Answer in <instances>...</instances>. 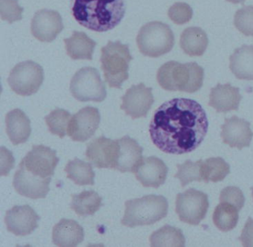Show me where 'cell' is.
<instances>
[{"label": "cell", "instance_id": "20", "mask_svg": "<svg viewBox=\"0 0 253 247\" xmlns=\"http://www.w3.org/2000/svg\"><path fill=\"white\" fill-rule=\"evenodd\" d=\"M242 96L239 88L230 84H217L211 89L209 105L218 113L238 110Z\"/></svg>", "mask_w": 253, "mask_h": 247}, {"label": "cell", "instance_id": "7", "mask_svg": "<svg viewBox=\"0 0 253 247\" xmlns=\"http://www.w3.org/2000/svg\"><path fill=\"white\" fill-rule=\"evenodd\" d=\"M70 91L81 102H102L106 99V90L97 69L85 67L75 73L71 81Z\"/></svg>", "mask_w": 253, "mask_h": 247}, {"label": "cell", "instance_id": "9", "mask_svg": "<svg viewBox=\"0 0 253 247\" xmlns=\"http://www.w3.org/2000/svg\"><path fill=\"white\" fill-rule=\"evenodd\" d=\"M209 206L207 194L194 189L179 193L176 198V213L181 221L188 224H199L205 218Z\"/></svg>", "mask_w": 253, "mask_h": 247}, {"label": "cell", "instance_id": "12", "mask_svg": "<svg viewBox=\"0 0 253 247\" xmlns=\"http://www.w3.org/2000/svg\"><path fill=\"white\" fill-rule=\"evenodd\" d=\"M100 123L98 109L87 106L72 117L68 127V134L74 141H86L95 134Z\"/></svg>", "mask_w": 253, "mask_h": 247}, {"label": "cell", "instance_id": "17", "mask_svg": "<svg viewBox=\"0 0 253 247\" xmlns=\"http://www.w3.org/2000/svg\"><path fill=\"white\" fill-rule=\"evenodd\" d=\"M220 136L225 144L231 148L242 149L250 146L253 133L250 128V124L237 116L226 118L222 125Z\"/></svg>", "mask_w": 253, "mask_h": 247}, {"label": "cell", "instance_id": "11", "mask_svg": "<svg viewBox=\"0 0 253 247\" xmlns=\"http://www.w3.org/2000/svg\"><path fill=\"white\" fill-rule=\"evenodd\" d=\"M152 88L143 83L132 85L122 97L121 109L132 119L146 118L153 105Z\"/></svg>", "mask_w": 253, "mask_h": 247}, {"label": "cell", "instance_id": "8", "mask_svg": "<svg viewBox=\"0 0 253 247\" xmlns=\"http://www.w3.org/2000/svg\"><path fill=\"white\" fill-rule=\"evenodd\" d=\"M43 81L42 66L31 60L17 64L10 72L8 79L12 91L20 96H31L38 92Z\"/></svg>", "mask_w": 253, "mask_h": 247}, {"label": "cell", "instance_id": "24", "mask_svg": "<svg viewBox=\"0 0 253 247\" xmlns=\"http://www.w3.org/2000/svg\"><path fill=\"white\" fill-rule=\"evenodd\" d=\"M207 33L199 27H189L185 29L180 39V48L190 57H201L208 46Z\"/></svg>", "mask_w": 253, "mask_h": 247}, {"label": "cell", "instance_id": "4", "mask_svg": "<svg viewBox=\"0 0 253 247\" xmlns=\"http://www.w3.org/2000/svg\"><path fill=\"white\" fill-rule=\"evenodd\" d=\"M125 206L121 223L127 227L150 226L168 214V201L164 196L147 195L126 201Z\"/></svg>", "mask_w": 253, "mask_h": 247}, {"label": "cell", "instance_id": "16", "mask_svg": "<svg viewBox=\"0 0 253 247\" xmlns=\"http://www.w3.org/2000/svg\"><path fill=\"white\" fill-rule=\"evenodd\" d=\"M118 140L113 169L121 172H135L143 161V148L134 139L125 136Z\"/></svg>", "mask_w": 253, "mask_h": 247}, {"label": "cell", "instance_id": "39", "mask_svg": "<svg viewBox=\"0 0 253 247\" xmlns=\"http://www.w3.org/2000/svg\"><path fill=\"white\" fill-rule=\"evenodd\" d=\"M251 190H252V194H253V187L251 188Z\"/></svg>", "mask_w": 253, "mask_h": 247}, {"label": "cell", "instance_id": "25", "mask_svg": "<svg viewBox=\"0 0 253 247\" xmlns=\"http://www.w3.org/2000/svg\"><path fill=\"white\" fill-rule=\"evenodd\" d=\"M66 52L72 60H92L96 43L84 32H74L70 38L64 40Z\"/></svg>", "mask_w": 253, "mask_h": 247}, {"label": "cell", "instance_id": "32", "mask_svg": "<svg viewBox=\"0 0 253 247\" xmlns=\"http://www.w3.org/2000/svg\"><path fill=\"white\" fill-rule=\"evenodd\" d=\"M203 162L204 161L201 160L195 163L188 160L183 164H178L177 165V172L174 177L180 180L182 187H184L192 181H204Z\"/></svg>", "mask_w": 253, "mask_h": 247}, {"label": "cell", "instance_id": "23", "mask_svg": "<svg viewBox=\"0 0 253 247\" xmlns=\"http://www.w3.org/2000/svg\"><path fill=\"white\" fill-rule=\"evenodd\" d=\"M229 69L238 79L253 81V45L235 49L229 57Z\"/></svg>", "mask_w": 253, "mask_h": 247}, {"label": "cell", "instance_id": "14", "mask_svg": "<svg viewBox=\"0 0 253 247\" xmlns=\"http://www.w3.org/2000/svg\"><path fill=\"white\" fill-rule=\"evenodd\" d=\"M40 219L30 206H16L6 211L5 223L8 232L17 236H26L38 227Z\"/></svg>", "mask_w": 253, "mask_h": 247}, {"label": "cell", "instance_id": "19", "mask_svg": "<svg viewBox=\"0 0 253 247\" xmlns=\"http://www.w3.org/2000/svg\"><path fill=\"white\" fill-rule=\"evenodd\" d=\"M134 174L144 187L158 189L167 180L168 167L159 158L149 157L143 160Z\"/></svg>", "mask_w": 253, "mask_h": 247}, {"label": "cell", "instance_id": "30", "mask_svg": "<svg viewBox=\"0 0 253 247\" xmlns=\"http://www.w3.org/2000/svg\"><path fill=\"white\" fill-rule=\"evenodd\" d=\"M203 180L205 183L209 182L222 181L230 172L229 164L223 159L219 158H211L203 162Z\"/></svg>", "mask_w": 253, "mask_h": 247}, {"label": "cell", "instance_id": "33", "mask_svg": "<svg viewBox=\"0 0 253 247\" xmlns=\"http://www.w3.org/2000/svg\"><path fill=\"white\" fill-rule=\"evenodd\" d=\"M235 28L245 36L253 37V6H244L234 17Z\"/></svg>", "mask_w": 253, "mask_h": 247}, {"label": "cell", "instance_id": "28", "mask_svg": "<svg viewBox=\"0 0 253 247\" xmlns=\"http://www.w3.org/2000/svg\"><path fill=\"white\" fill-rule=\"evenodd\" d=\"M64 170L67 173L68 178L75 184L79 186L94 184L95 174L89 163L75 158L73 161H69Z\"/></svg>", "mask_w": 253, "mask_h": 247}, {"label": "cell", "instance_id": "27", "mask_svg": "<svg viewBox=\"0 0 253 247\" xmlns=\"http://www.w3.org/2000/svg\"><path fill=\"white\" fill-rule=\"evenodd\" d=\"M149 241L151 246L153 247H183L186 244V239L182 231L178 228L169 225L153 232Z\"/></svg>", "mask_w": 253, "mask_h": 247}, {"label": "cell", "instance_id": "29", "mask_svg": "<svg viewBox=\"0 0 253 247\" xmlns=\"http://www.w3.org/2000/svg\"><path fill=\"white\" fill-rule=\"evenodd\" d=\"M238 210L227 203L220 202L213 213V222L216 227L222 232L232 230L238 223Z\"/></svg>", "mask_w": 253, "mask_h": 247}, {"label": "cell", "instance_id": "1", "mask_svg": "<svg viewBox=\"0 0 253 247\" xmlns=\"http://www.w3.org/2000/svg\"><path fill=\"white\" fill-rule=\"evenodd\" d=\"M207 114L195 100L175 98L156 111L149 125L152 143L162 152L183 155L201 144L208 131Z\"/></svg>", "mask_w": 253, "mask_h": 247}, {"label": "cell", "instance_id": "26", "mask_svg": "<svg viewBox=\"0 0 253 247\" xmlns=\"http://www.w3.org/2000/svg\"><path fill=\"white\" fill-rule=\"evenodd\" d=\"M102 198L93 190L84 191L72 196L71 208L80 216L93 215L100 209Z\"/></svg>", "mask_w": 253, "mask_h": 247}, {"label": "cell", "instance_id": "18", "mask_svg": "<svg viewBox=\"0 0 253 247\" xmlns=\"http://www.w3.org/2000/svg\"><path fill=\"white\" fill-rule=\"evenodd\" d=\"M118 149V140L106 138L104 136L94 139L87 146V159L98 168L113 169Z\"/></svg>", "mask_w": 253, "mask_h": 247}, {"label": "cell", "instance_id": "31", "mask_svg": "<svg viewBox=\"0 0 253 247\" xmlns=\"http://www.w3.org/2000/svg\"><path fill=\"white\" fill-rule=\"evenodd\" d=\"M72 116L65 109H56L45 118V123L51 134L63 138L68 131Z\"/></svg>", "mask_w": 253, "mask_h": 247}, {"label": "cell", "instance_id": "15", "mask_svg": "<svg viewBox=\"0 0 253 247\" xmlns=\"http://www.w3.org/2000/svg\"><path fill=\"white\" fill-rule=\"evenodd\" d=\"M51 177L42 178L19 165V169L14 174L13 186L16 192L22 196L31 199L45 198L49 192Z\"/></svg>", "mask_w": 253, "mask_h": 247}, {"label": "cell", "instance_id": "36", "mask_svg": "<svg viewBox=\"0 0 253 247\" xmlns=\"http://www.w3.org/2000/svg\"><path fill=\"white\" fill-rule=\"evenodd\" d=\"M220 201L227 203L238 208V211L244 207L245 198L242 191L235 186H228L220 192Z\"/></svg>", "mask_w": 253, "mask_h": 247}, {"label": "cell", "instance_id": "38", "mask_svg": "<svg viewBox=\"0 0 253 247\" xmlns=\"http://www.w3.org/2000/svg\"><path fill=\"white\" fill-rule=\"evenodd\" d=\"M227 2H231L233 4H241L244 3L246 0H226Z\"/></svg>", "mask_w": 253, "mask_h": 247}, {"label": "cell", "instance_id": "21", "mask_svg": "<svg viewBox=\"0 0 253 247\" xmlns=\"http://www.w3.org/2000/svg\"><path fill=\"white\" fill-rule=\"evenodd\" d=\"M84 228L74 220L62 219L53 229V243L57 247H77L84 241Z\"/></svg>", "mask_w": 253, "mask_h": 247}, {"label": "cell", "instance_id": "34", "mask_svg": "<svg viewBox=\"0 0 253 247\" xmlns=\"http://www.w3.org/2000/svg\"><path fill=\"white\" fill-rule=\"evenodd\" d=\"M168 16L175 24L184 25L192 20L193 11L186 2H175L169 9Z\"/></svg>", "mask_w": 253, "mask_h": 247}, {"label": "cell", "instance_id": "2", "mask_svg": "<svg viewBox=\"0 0 253 247\" xmlns=\"http://www.w3.org/2000/svg\"><path fill=\"white\" fill-rule=\"evenodd\" d=\"M72 2L75 20L96 32L115 29L125 15V0H72Z\"/></svg>", "mask_w": 253, "mask_h": 247}, {"label": "cell", "instance_id": "5", "mask_svg": "<svg viewBox=\"0 0 253 247\" xmlns=\"http://www.w3.org/2000/svg\"><path fill=\"white\" fill-rule=\"evenodd\" d=\"M133 60L128 45L119 41H109L101 49L102 70L105 81L111 88L121 89L123 83L128 79L129 63Z\"/></svg>", "mask_w": 253, "mask_h": 247}, {"label": "cell", "instance_id": "22", "mask_svg": "<svg viewBox=\"0 0 253 247\" xmlns=\"http://www.w3.org/2000/svg\"><path fill=\"white\" fill-rule=\"evenodd\" d=\"M6 132L11 143L17 146L26 143L32 134L31 121L26 114L16 109L7 114Z\"/></svg>", "mask_w": 253, "mask_h": 247}, {"label": "cell", "instance_id": "35", "mask_svg": "<svg viewBox=\"0 0 253 247\" xmlns=\"http://www.w3.org/2000/svg\"><path fill=\"white\" fill-rule=\"evenodd\" d=\"M0 12L2 20L12 23L22 20L23 8L17 0H0Z\"/></svg>", "mask_w": 253, "mask_h": 247}, {"label": "cell", "instance_id": "37", "mask_svg": "<svg viewBox=\"0 0 253 247\" xmlns=\"http://www.w3.org/2000/svg\"><path fill=\"white\" fill-rule=\"evenodd\" d=\"M240 241L245 247H253V219L249 217L242 230Z\"/></svg>", "mask_w": 253, "mask_h": 247}, {"label": "cell", "instance_id": "3", "mask_svg": "<svg viewBox=\"0 0 253 247\" xmlns=\"http://www.w3.org/2000/svg\"><path fill=\"white\" fill-rule=\"evenodd\" d=\"M204 71L196 63L185 64L169 61L158 71L157 81L167 91L195 93L201 89L204 82Z\"/></svg>", "mask_w": 253, "mask_h": 247}, {"label": "cell", "instance_id": "10", "mask_svg": "<svg viewBox=\"0 0 253 247\" xmlns=\"http://www.w3.org/2000/svg\"><path fill=\"white\" fill-rule=\"evenodd\" d=\"M59 161L55 151L43 145H38L32 147L20 165L34 175L48 178L54 175Z\"/></svg>", "mask_w": 253, "mask_h": 247}, {"label": "cell", "instance_id": "6", "mask_svg": "<svg viewBox=\"0 0 253 247\" xmlns=\"http://www.w3.org/2000/svg\"><path fill=\"white\" fill-rule=\"evenodd\" d=\"M137 43L141 54L156 58L172 49L174 45V34L168 25L161 22H151L139 31Z\"/></svg>", "mask_w": 253, "mask_h": 247}, {"label": "cell", "instance_id": "13", "mask_svg": "<svg viewBox=\"0 0 253 247\" xmlns=\"http://www.w3.org/2000/svg\"><path fill=\"white\" fill-rule=\"evenodd\" d=\"M63 19L57 11L42 9L34 16L31 30L34 37L43 42L54 41L63 30Z\"/></svg>", "mask_w": 253, "mask_h": 247}]
</instances>
